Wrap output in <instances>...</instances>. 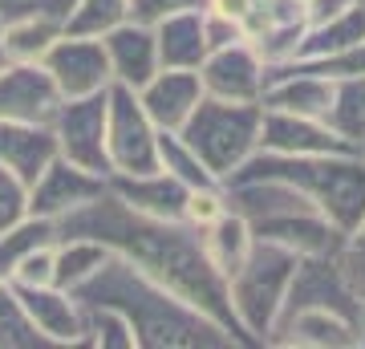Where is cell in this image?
<instances>
[{"label":"cell","mask_w":365,"mask_h":349,"mask_svg":"<svg viewBox=\"0 0 365 349\" xmlns=\"http://www.w3.org/2000/svg\"><path fill=\"white\" fill-rule=\"evenodd\" d=\"M57 236H90V240L106 244L114 256L134 264L155 285L170 288L191 309H199L203 317L223 325L240 345H248V337L240 333V325H235L223 272L211 264L207 248H203V236L195 228H187L182 220L143 216V211L126 207L118 195L102 191L98 199L81 203L78 211L61 216L57 220Z\"/></svg>","instance_id":"1"},{"label":"cell","mask_w":365,"mask_h":349,"mask_svg":"<svg viewBox=\"0 0 365 349\" xmlns=\"http://www.w3.org/2000/svg\"><path fill=\"white\" fill-rule=\"evenodd\" d=\"M73 297L122 313L134 329V349H240L223 325L191 309L170 288L155 285L122 256L106 260L86 285L73 288Z\"/></svg>","instance_id":"2"},{"label":"cell","mask_w":365,"mask_h":349,"mask_svg":"<svg viewBox=\"0 0 365 349\" xmlns=\"http://www.w3.org/2000/svg\"><path fill=\"white\" fill-rule=\"evenodd\" d=\"M227 179H280V183H288L341 236H349L365 220V158L357 151H337V155H272V151H256Z\"/></svg>","instance_id":"3"},{"label":"cell","mask_w":365,"mask_h":349,"mask_svg":"<svg viewBox=\"0 0 365 349\" xmlns=\"http://www.w3.org/2000/svg\"><path fill=\"white\" fill-rule=\"evenodd\" d=\"M297 252H288L268 240H252L248 256L227 276V300H232L235 325L248 337V345H268L276 317L284 309L288 280L297 272Z\"/></svg>","instance_id":"4"},{"label":"cell","mask_w":365,"mask_h":349,"mask_svg":"<svg viewBox=\"0 0 365 349\" xmlns=\"http://www.w3.org/2000/svg\"><path fill=\"white\" fill-rule=\"evenodd\" d=\"M260 102H223L203 93L179 134L203 158V167L223 183L260 151Z\"/></svg>","instance_id":"5"},{"label":"cell","mask_w":365,"mask_h":349,"mask_svg":"<svg viewBox=\"0 0 365 349\" xmlns=\"http://www.w3.org/2000/svg\"><path fill=\"white\" fill-rule=\"evenodd\" d=\"M106 158L110 175H146L158 167V126L126 86L106 90Z\"/></svg>","instance_id":"6"},{"label":"cell","mask_w":365,"mask_h":349,"mask_svg":"<svg viewBox=\"0 0 365 349\" xmlns=\"http://www.w3.org/2000/svg\"><path fill=\"white\" fill-rule=\"evenodd\" d=\"M110 90V86H106ZM106 90L86 98H61L49 130L57 143V158L73 167L110 179V158H106Z\"/></svg>","instance_id":"7"},{"label":"cell","mask_w":365,"mask_h":349,"mask_svg":"<svg viewBox=\"0 0 365 349\" xmlns=\"http://www.w3.org/2000/svg\"><path fill=\"white\" fill-rule=\"evenodd\" d=\"M284 309H333L357 325L365 321V309H361V300L353 297L349 280H345V272L337 264V252L297 260V272H292L288 293H284Z\"/></svg>","instance_id":"8"},{"label":"cell","mask_w":365,"mask_h":349,"mask_svg":"<svg viewBox=\"0 0 365 349\" xmlns=\"http://www.w3.org/2000/svg\"><path fill=\"white\" fill-rule=\"evenodd\" d=\"M41 65L61 98H86L110 86V61H106L102 37H81V33L61 29V37L41 53Z\"/></svg>","instance_id":"9"},{"label":"cell","mask_w":365,"mask_h":349,"mask_svg":"<svg viewBox=\"0 0 365 349\" xmlns=\"http://www.w3.org/2000/svg\"><path fill=\"white\" fill-rule=\"evenodd\" d=\"M13 285V297L25 313V321L33 325V333L45 345L69 349V345H86V321H81V300L73 293L57 285Z\"/></svg>","instance_id":"10"},{"label":"cell","mask_w":365,"mask_h":349,"mask_svg":"<svg viewBox=\"0 0 365 349\" xmlns=\"http://www.w3.org/2000/svg\"><path fill=\"white\" fill-rule=\"evenodd\" d=\"M61 93L41 61H0V118L49 126Z\"/></svg>","instance_id":"11"},{"label":"cell","mask_w":365,"mask_h":349,"mask_svg":"<svg viewBox=\"0 0 365 349\" xmlns=\"http://www.w3.org/2000/svg\"><path fill=\"white\" fill-rule=\"evenodd\" d=\"M199 86L207 98H223V102H260L264 93V61L252 49V41H235L223 49H211L199 61Z\"/></svg>","instance_id":"12"},{"label":"cell","mask_w":365,"mask_h":349,"mask_svg":"<svg viewBox=\"0 0 365 349\" xmlns=\"http://www.w3.org/2000/svg\"><path fill=\"white\" fill-rule=\"evenodd\" d=\"M268 345L280 349H357L361 325L333 309H284L276 317Z\"/></svg>","instance_id":"13"},{"label":"cell","mask_w":365,"mask_h":349,"mask_svg":"<svg viewBox=\"0 0 365 349\" xmlns=\"http://www.w3.org/2000/svg\"><path fill=\"white\" fill-rule=\"evenodd\" d=\"M106 191L102 175L73 167L66 158H53L37 179L29 183V216H45V220H61L69 211H78L81 203H90Z\"/></svg>","instance_id":"14"},{"label":"cell","mask_w":365,"mask_h":349,"mask_svg":"<svg viewBox=\"0 0 365 349\" xmlns=\"http://www.w3.org/2000/svg\"><path fill=\"white\" fill-rule=\"evenodd\" d=\"M102 49L110 61V81L126 90H143L158 69V49H155V29L143 21H122L110 33H102Z\"/></svg>","instance_id":"15"},{"label":"cell","mask_w":365,"mask_h":349,"mask_svg":"<svg viewBox=\"0 0 365 349\" xmlns=\"http://www.w3.org/2000/svg\"><path fill=\"white\" fill-rule=\"evenodd\" d=\"M260 151H272V155H337V151H353V146L341 143L321 118L288 114V110H264Z\"/></svg>","instance_id":"16"},{"label":"cell","mask_w":365,"mask_h":349,"mask_svg":"<svg viewBox=\"0 0 365 349\" xmlns=\"http://www.w3.org/2000/svg\"><path fill=\"white\" fill-rule=\"evenodd\" d=\"M134 93H138L143 110L150 114V122L158 130H179L191 118V110L199 106L203 86H199L195 69H155V78Z\"/></svg>","instance_id":"17"},{"label":"cell","mask_w":365,"mask_h":349,"mask_svg":"<svg viewBox=\"0 0 365 349\" xmlns=\"http://www.w3.org/2000/svg\"><path fill=\"white\" fill-rule=\"evenodd\" d=\"M106 191L118 195L126 207L155 216V220H182V207H187V191L175 175H167L163 167L146 171V175H110Z\"/></svg>","instance_id":"18"},{"label":"cell","mask_w":365,"mask_h":349,"mask_svg":"<svg viewBox=\"0 0 365 349\" xmlns=\"http://www.w3.org/2000/svg\"><path fill=\"white\" fill-rule=\"evenodd\" d=\"M155 49L158 69H199L207 57V37H203V9H182L163 21H155Z\"/></svg>","instance_id":"19"},{"label":"cell","mask_w":365,"mask_h":349,"mask_svg":"<svg viewBox=\"0 0 365 349\" xmlns=\"http://www.w3.org/2000/svg\"><path fill=\"white\" fill-rule=\"evenodd\" d=\"M53 158H57V143H53L49 126L4 122V118H0V167H9L16 179L33 183Z\"/></svg>","instance_id":"20"},{"label":"cell","mask_w":365,"mask_h":349,"mask_svg":"<svg viewBox=\"0 0 365 349\" xmlns=\"http://www.w3.org/2000/svg\"><path fill=\"white\" fill-rule=\"evenodd\" d=\"M66 21L53 13H21L4 21V33H0V57L4 61H41V53L49 49L53 41L61 37Z\"/></svg>","instance_id":"21"},{"label":"cell","mask_w":365,"mask_h":349,"mask_svg":"<svg viewBox=\"0 0 365 349\" xmlns=\"http://www.w3.org/2000/svg\"><path fill=\"white\" fill-rule=\"evenodd\" d=\"M110 256H114V252L106 244H98V240H90V236H57V244H53V285L73 293V288L86 285Z\"/></svg>","instance_id":"22"},{"label":"cell","mask_w":365,"mask_h":349,"mask_svg":"<svg viewBox=\"0 0 365 349\" xmlns=\"http://www.w3.org/2000/svg\"><path fill=\"white\" fill-rule=\"evenodd\" d=\"M357 41H365L361 0L353 9H345V13L329 16V21H313V25L304 29V41H300V49L292 61H317V57H329V53H337V49H349Z\"/></svg>","instance_id":"23"},{"label":"cell","mask_w":365,"mask_h":349,"mask_svg":"<svg viewBox=\"0 0 365 349\" xmlns=\"http://www.w3.org/2000/svg\"><path fill=\"white\" fill-rule=\"evenodd\" d=\"M321 122H325L345 146L361 151V143H365V74L361 78L333 81V98H329V110H325Z\"/></svg>","instance_id":"24"},{"label":"cell","mask_w":365,"mask_h":349,"mask_svg":"<svg viewBox=\"0 0 365 349\" xmlns=\"http://www.w3.org/2000/svg\"><path fill=\"white\" fill-rule=\"evenodd\" d=\"M199 236H203V248H207V256L211 264L223 272V280L232 276L235 268H240V260L248 256V248H252V228L235 211H223L220 220H211L207 228H199Z\"/></svg>","instance_id":"25"},{"label":"cell","mask_w":365,"mask_h":349,"mask_svg":"<svg viewBox=\"0 0 365 349\" xmlns=\"http://www.w3.org/2000/svg\"><path fill=\"white\" fill-rule=\"evenodd\" d=\"M45 244H57V220H45V216H25L16 220L13 228L0 232V280H9L16 272V264L37 252Z\"/></svg>","instance_id":"26"},{"label":"cell","mask_w":365,"mask_h":349,"mask_svg":"<svg viewBox=\"0 0 365 349\" xmlns=\"http://www.w3.org/2000/svg\"><path fill=\"white\" fill-rule=\"evenodd\" d=\"M158 167L167 171V175H175V179L182 183V187H215V175H211L207 167H203V158L191 151V146L182 143L179 130H158Z\"/></svg>","instance_id":"27"},{"label":"cell","mask_w":365,"mask_h":349,"mask_svg":"<svg viewBox=\"0 0 365 349\" xmlns=\"http://www.w3.org/2000/svg\"><path fill=\"white\" fill-rule=\"evenodd\" d=\"M122 21H130V0H73V9L66 13V33L102 37Z\"/></svg>","instance_id":"28"},{"label":"cell","mask_w":365,"mask_h":349,"mask_svg":"<svg viewBox=\"0 0 365 349\" xmlns=\"http://www.w3.org/2000/svg\"><path fill=\"white\" fill-rule=\"evenodd\" d=\"M81 321H86V345L93 349H134V329L110 305H86L81 300Z\"/></svg>","instance_id":"29"},{"label":"cell","mask_w":365,"mask_h":349,"mask_svg":"<svg viewBox=\"0 0 365 349\" xmlns=\"http://www.w3.org/2000/svg\"><path fill=\"white\" fill-rule=\"evenodd\" d=\"M0 349H49L25 321L9 280H0Z\"/></svg>","instance_id":"30"},{"label":"cell","mask_w":365,"mask_h":349,"mask_svg":"<svg viewBox=\"0 0 365 349\" xmlns=\"http://www.w3.org/2000/svg\"><path fill=\"white\" fill-rule=\"evenodd\" d=\"M337 264L345 272V280H349L353 297L361 300V309H365V220L345 236V244L337 252Z\"/></svg>","instance_id":"31"},{"label":"cell","mask_w":365,"mask_h":349,"mask_svg":"<svg viewBox=\"0 0 365 349\" xmlns=\"http://www.w3.org/2000/svg\"><path fill=\"white\" fill-rule=\"evenodd\" d=\"M227 203H223V183L215 187H195V191H187V207H182V223L187 228H207L211 220H220Z\"/></svg>","instance_id":"32"},{"label":"cell","mask_w":365,"mask_h":349,"mask_svg":"<svg viewBox=\"0 0 365 349\" xmlns=\"http://www.w3.org/2000/svg\"><path fill=\"white\" fill-rule=\"evenodd\" d=\"M29 216V183L16 179L9 167H0V232L13 228L16 220Z\"/></svg>","instance_id":"33"},{"label":"cell","mask_w":365,"mask_h":349,"mask_svg":"<svg viewBox=\"0 0 365 349\" xmlns=\"http://www.w3.org/2000/svg\"><path fill=\"white\" fill-rule=\"evenodd\" d=\"M203 37H207V53H211V49H223V45H235V41H248V33L235 16L203 9Z\"/></svg>","instance_id":"34"},{"label":"cell","mask_w":365,"mask_h":349,"mask_svg":"<svg viewBox=\"0 0 365 349\" xmlns=\"http://www.w3.org/2000/svg\"><path fill=\"white\" fill-rule=\"evenodd\" d=\"M9 280H16V285H53V244L29 252Z\"/></svg>","instance_id":"35"},{"label":"cell","mask_w":365,"mask_h":349,"mask_svg":"<svg viewBox=\"0 0 365 349\" xmlns=\"http://www.w3.org/2000/svg\"><path fill=\"white\" fill-rule=\"evenodd\" d=\"M182 9H203V0H130V21H143V25H155L170 13H182Z\"/></svg>","instance_id":"36"},{"label":"cell","mask_w":365,"mask_h":349,"mask_svg":"<svg viewBox=\"0 0 365 349\" xmlns=\"http://www.w3.org/2000/svg\"><path fill=\"white\" fill-rule=\"evenodd\" d=\"M357 0H304V9H309V25L313 21H329V16L345 13V9H353Z\"/></svg>","instance_id":"37"},{"label":"cell","mask_w":365,"mask_h":349,"mask_svg":"<svg viewBox=\"0 0 365 349\" xmlns=\"http://www.w3.org/2000/svg\"><path fill=\"white\" fill-rule=\"evenodd\" d=\"M203 9H215V13H227V16H235L240 25L248 21V13L256 9V0H203Z\"/></svg>","instance_id":"38"},{"label":"cell","mask_w":365,"mask_h":349,"mask_svg":"<svg viewBox=\"0 0 365 349\" xmlns=\"http://www.w3.org/2000/svg\"><path fill=\"white\" fill-rule=\"evenodd\" d=\"M33 9H37V0H0V21L21 16V13H33Z\"/></svg>","instance_id":"39"},{"label":"cell","mask_w":365,"mask_h":349,"mask_svg":"<svg viewBox=\"0 0 365 349\" xmlns=\"http://www.w3.org/2000/svg\"><path fill=\"white\" fill-rule=\"evenodd\" d=\"M37 9H41V13H53V16H61V21H66V13L73 9V0H37Z\"/></svg>","instance_id":"40"},{"label":"cell","mask_w":365,"mask_h":349,"mask_svg":"<svg viewBox=\"0 0 365 349\" xmlns=\"http://www.w3.org/2000/svg\"><path fill=\"white\" fill-rule=\"evenodd\" d=\"M361 345H365V321H361Z\"/></svg>","instance_id":"41"},{"label":"cell","mask_w":365,"mask_h":349,"mask_svg":"<svg viewBox=\"0 0 365 349\" xmlns=\"http://www.w3.org/2000/svg\"><path fill=\"white\" fill-rule=\"evenodd\" d=\"M357 155H361V158H365V143H361V151H357Z\"/></svg>","instance_id":"42"},{"label":"cell","mask_w":365,"mask_h":349,"mask_svg":"<svg viewBox=\"0 0 365 349\" xmlns=\"http://www.w3.org/2000/svg\"><path fill=\"white\" fill-rule=\"evenodd\" d=\"M0 33H4V21H0ZM0 61H4V57H0Z\"/></svg>","instance_id":"43"}]
</instances>
